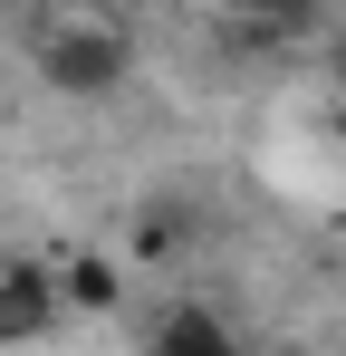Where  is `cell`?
<instances>
[{
	"label": "cell",
	"instance_id": "cell-2",
	"mask_svg": "<svg viewBox=\"0 0 346 356\" xmlns=\"http://www.w3.org/2000/svg\"><path fill=\"white\" fill-rule=\"evenodd\" d=\"M58 308H67V298H58L49 270H10V280H0V337H49Z\"/></svg>",
	"mask_w": 346,
	"mask_h": 356
},
{
	"label": "cell",
	"instance_id": "cell-4",
	"mask_svg": "<svg viewBox=\"0 0 346 356\" xmlns=\"http://www.w3.org/2000/svg\"><path fill=\"white\" fill-rule=\"evenodd\" d=\"M58 298H67V308H115V270H106V260H77Z\"/></svg>",
	"mask_w": 346,
	"mask_h": 356
},
{
	"label": "cell",
	"instance_id": "cell-3",
	"mask_svg": "<svg viewBox=\"0 0 346 356\" xmlns=\"http://www.w3.org/2000/svg\"><path fill=\"white\" fill-rule=\"evenodd\" d=\"M154 356H250L212 308H164L154 318Z\"/></svg>",
	"mask_w": 346,
	"mask_h": 356
},
{
	"label": "cell",
	"instance_id": "cell-1",
	"mask_svg": "<svg viewBox=\"0 0 346 356\" xmlns=\"http://www.w3.org/2000/svg\"><path fill=\"white\" fill-rule=\"evenodd\" d=\"M39 77L58 97H106L125 87V29L115 19H49L39 29Z\"/></svg>",
	"mask_w": 346,
	"mask_h": 356
}]
</instances>
